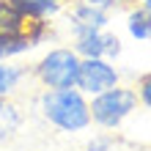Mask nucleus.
<instances>
[{"label":"nucleus","mask_w":151,"mask_h":151,"mask_svg":"<svg viewBox=\"0 0 151 151\" xmlns=\"http://www.w3.org/2000/svg\"><path fill=\"white\" fill-rule=\"evenodd\" d=\"M41 115L60 132H83L91 127V110L88 99L77 88H60V91L41 93Z\"/></svg>","instance_id":"nucleus-1"},{"label":"nucleus","mask_w":151,"mask_h":151,"mask_svg":"<svg viewBox=\"0 0 151 151\" xmlns=\"http://www.w3.org/2000/svg\"><path fill=\"white\" fill-rule=\"evenodd\" d=\"M137 93L135 88H124L115 85L107 91L96 93L91 102H88V110H91V121L99 124L102 129H118L124 118H129L132 113L137 110Z\"/></svg>","instance_id":"nucleus-2"},{"label":"nucleus","mask_w":151,"mask_h":151,"mask_svg":"<svg viewBox=\"0 0 151 151\" xmlns=\"http://www.w3.org/2000/svg\"><path fill=\"white\" fill-rule=\"evenodd\" d=\"M80 74V55L72 47H58L50 50L36 66L33 77L47 88V91H60V88H74Z\"/></svg>","instance_id":"nucleus-3"},{"label":"nucleus","mask_w":151,"mask_h":151,"mask_svg":"<svg viewBox=\"0 0 151 151\" xmlns=\"http://www.w3.org/2000/svg\"><path fill=\"white\" fill-rule=\"evenodd\" d=\"M118 69H115L107 58H80V74H77V91L88 96H96L107 88L118 85Z\"/></svg>","instance_id":"nucleus-4"},{"label":"nucleus","mask_w":151,"mask_h":151,"mask_svg":"<svg viewBox=\"0 0 151 151\" xmlns=\"http://www.w3.org/2000/svg\"><path fill=\"white\" fill-rule=\"evenodd\" d=\"M80 58H118L121 55V41L113 33L104 30H85L74 36V47H72Z\"/></svg>","instance_id":"nucleus-5"},{"label":"nucleus","mask_w":151,"mask_h":151,"mask_svg":"<svg viewBox=\"0 0 151 151\" xmlns=\"http://www.w3.org/2000/svg\"><path fill=\"white\" fill-rule=\"evenodd\" d=\"M110 25V14L107 11H99V8L88 6V3H77L72 6V33L80 36L85 30H104Z\"/></svg>","instance_id":"nucleus-6"},{"label":"nucleus","mask_w":151,"mask_h":151,"mask_svg":"<svg viewBox=\"0 0 151 151\" xmlns=\"http://www.w3.org/2000/svg\"><path fill=\"white\" fill-rule=\"evenodd\" d=\"M25 19H36V22H47L50 17H55L63 6V0H8Z\"/></svg>","instance_id":"nucleus-7"},{"label":"nucleus","mask_w":151,"mask_h":151,"mask_svg":"<svg viewBox=\"0 0 151 151\" xmlns=\"http://www.w3.org/2000/svg\"><path fill=\"white\" fill-rule=\"evenodd\" d=\"M22 110L11 102V96H0V143L11 140L17 135V129L22 127Z\"/></svg>","instance_id":"nucleus-8"},{"label":"nucleus","mask_w":151,"mask_h":151,"mask_svg":"<svg viewBox=\"0 0 151 151\" xmlns=\"http://www.w3.org/2000/svg\"><path fill=\"white\" fill-rule=\"evenodd\" d=\"M28 74V69L8 66L6 60H0V96H11L19 88V80Z\"/></svg>","instance_id":"nucleus-9"},{"label":"nucleus","mask_w":151,"mask_h":151,"mask_svg":"<svg viewBox=\"0 0 151 151\" xmlns=\"http://www.w3.org/2000/svg\"><path fill=\"white\" fill-rule=\"evenodd\" d=\"M127 28H129V33H132V39H137V41H151V33H148V17H146L143 8H132V11H129Z\"/></svg>","instance_id":"nucleus-10"},{"label":"nucleus","mask_w":151,"mask_h":151,"mask_svg":"<svg viewBox=\"0 0 151 151\" xmlns=\"http://www.w3.org/2000/svg\"><path fill=\"white\" fill-rule=\"evenodd\" d=\"M135 93H137V102L143 104V107L151 110V72H146V74H140V77H137Z\"/></svg>","instance_id":"nucleus-11"},{"label":"nucleus","mask_w":151,"mask_h":151,"mask_svg":"<svg viewBox=\"0 0 151 151\" xmlns=\"http://www.w3.org/2000/svg\"><path fill=\"white\" fill-rule=\"evenodd\" d=\"M113 146H115V137L113 135H96V137L88 140L85 151H110Z\"/></svg>","instance_id":"nucleus-12"},{"label":"nucleus","mask_w":151,"mask_h":151,"mask_svg":"<svg viewBox=\"0 0 151 151\" xmlns=\"http://www.w3.org/2000/svg\"><path fill=\"white\" fill-rule=\"evenodd\" d=\"M80 3H88V6L99 8V11H110V8H121V6L132 3V0H80Z\"/></svg>","instance_id":"nucleus-13"},{"label":"nucleus","mask_w":151,"mask_h":151,"mask_svg":"<svg viewBox=\"0 0 151 151\" xmlns=\"http://www.w3.org/2000/svg\"><path fill=\"white\" fill-rule=\"evenodd\" d=\"M140 8H143V11L151 17V0H143V6H140Z\"/></svg>","instance_id":"nucleus-14"}]
</instances>
